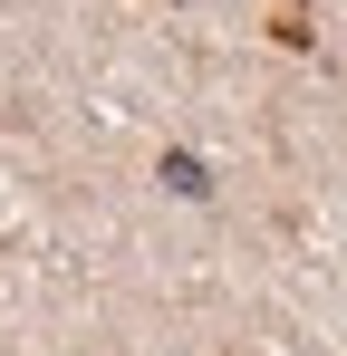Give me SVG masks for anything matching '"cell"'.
<instances>
[{
  "mask_svg": "<svg viewBox=\"0 0 347 356\" xmlns=\"http://www.w3.org/2000/svg\"><path fill=\"white\" fill-rule=\"evenodd\" d=\"M164 183H174V193H213V174H203V154H164Z\"/></svg>",
  "mask_w": 347,
  "mask_h": 356,
  "instance_id": "cell-1",
  "label": "cell"
}]
</instances>
